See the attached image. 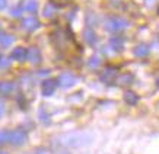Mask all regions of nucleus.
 Masks as SVG:
<instances>
[{
  "label": "nucleus",
  "mask_w": 159,
  "mask_h": 154,
  "mask_svg": "<svg viewBox=\"0 0 159 154\" xmlns=\"http://www.w3.org/2000/svg\"><path fill=\"white\" fill-rule=\"evenodd\" d=\"M129 26H130L129 20H125L124 18H118V16H111L105 22V28L111 32H120V31L129 28Z\"/></svg>",
  "instance_id": "f257e3e1"
},
{
  "label": "nucleus",
  "mask_w": 159,
  "mask_h": 154,
  "mask_svg": "<svg viewBox=\"0 0 159 154\" xmlns=\"http://www.w3.org/2000/svg\"><path fill=\"white\" fill-rule=\"evenodd\" d=\"M58 84L61 87H64V89H69V87L75 86L77 83V77L73 74V73H63V74H60V77H58Z\"/></svg>",
  "instance_id": "f03ea898"
},
{
  "label": "nucleus",
  "mask_w": 159,
  "mask_h": 154,
  "mask_svg": "<svg viewBox=\"0 0 159 154\" xmlns=\"http://www.w3.org/2000/svg\"><path fill=\"white\" fill-rule=\"evenodd\" d=\"M26 140H28V135H26V132L24 130H15L10 132L9 143H12L13 145H22L26 143Z\"/></svg>",
  "instance_id": "7ed1b4c3"
},
{
  "label": "nucleus",
  "mask_w": 159,
  "mask_h": 154,
  "mask_svg": "<svg viewBox=\"0 0 159 154\" xmlns=\"http://www.w3.org/2000/svg\"><path fill=\"white\" fill-rule=\"evenodd\" d=\"M41 89H43L44 96H51L54 92H56V89H57V80H53V79H47V80H44Z\"/></svg>",
  "instance_id": "20e7f679"
},
{
  "label": "nucleus",
  "mask_w": 159,
  "mask_h": 154,
  "mask_svg": "<svg viewBox=\"0 0 159 154\" xmlns=\"http://www.w3.org/2000/svg\"><path fill=\"white\" fill-rule=\"evenodd\" d=\"M28 58V49L24 47H16L10 54V60H16V61H25Z\"/></svg>",
  "instance_id": "39448f33"
},
{
  "label": "nucleus",
  "mask_w": 159,
  "mask_h": 154,
  "mask_svg": "<svg viewBox=\"0 0 159 154\" xmlns=\"http://www.w3.org/2000/svg\"><path fill=\"white\" fill-rule=\"evenodd\" d=\"M116 76H117V68L116 67H107L105 70H104V73L101 74V80L104 83H110L116 79Z\"/></svg>",
  "instance_id": "423d86ee"
},
{
  "label": "nucleus",
  "mask_w": 159,
  "mask_h": 154,
  "mask_svg": "<svg viewBox=\"0 0 159 154\" xmlns=\"http://www.w3.org/2000/svg\"><path fill=\"white\" fill-rule=\"evenodd\" d=\"M41 51H39L37 47H31L28 49V60L31 61L32 64H38L41 63Z\"/></svg>",
  "instance_id": "0eeeda50"
},
{
  "label": "nucleus",
  "mask_w": 159,
  "mask_h": 154,
  "mask_svg": "<svg viewBox=\"0 0 159 154\" xmlns=\"http://www.w3.org/2000/svg\"><path fill=\"white\" fill-rule=\"evenodd\" d=\"M22 26H24V29H26V31H35V29L39 28V22L37 18H26V19L22 20Z\"/></svg>",
  "instance_id": "6e6552de"
},
{
  "label": "nucleus",
  "mask_w": 159,
  "mask_h": 154,
  "mask_svg": "<svg viewBox=\"0 0 159 154\" xmlns=\"http://www.w3.org/2000/svg\"><path fill=\"white\" fill-rule=\"evenodd\" d=\"M110 47H111V49H114L116 53H120V51H123L124 41H123V38H120V36H112V38L110 39Z\"/></svg>",
  "instance_id": "1a4fd4ad"
},
{
  "label": "nucleus",
  "mask_w": 159,
  "mask_h": 154,
  "mask_svg": "<svg viewBox=\"0 0 159 154\" xmlns=\"http://www.w3.org/2000/svg\"><path fill=\"white\" fill-rule=\"evenodd\" d=\"M150 53V48L146 45V44H140L134 48V55L139 58H143V57H148Z\"/></svg>",
  "instance_id": "9d476101"
},
{
  "label": "nucleus",
  "mask_w": 159,
  "mask_h": 154,
  "mask_svg": "<svg viewBox=\"0 0 159 154\" xmlns=\"http://www.w3.org/2000/svg\"><path fill=\"white\" fill-rule=\"evenodd\" d=\"M83 38H85V41H86L89 45H93V44H97V34L92 31L91 28H86L85 31H83Z\"/></svg>",
  "instance_id": "9b49d317"
},
{
  "label": "nucleus",
  "mask_w": 159,
  "mask_h": 154,
  "mask_svg": "<svg viewBox=\"0 0 159 154\" xmlns=\"http://www.w3.org/2000/svg\"><path fill=\"white\" fill-rule=\"evenodd\" d=\"M124 101H125L127 105H137V102H139V96L136 95L134 92L127 90L124 93Z\"/></svg>",
  "instance_id": "f8f14e48"
},
{
  "label": "nucleus",
  "mask_w": 159,
  "mask_h": 154,
  "mask_svg": "<svg viewBox=\"0 0 159 154\" xmlns=\"http://www.w3.org/2000/svg\"><path fill=\"white\" fill-rule=\"evenodd\" d=\"M133 74H130V73H124V74H121V76L117 77V83L118 84H121V86H127V84H130V83H133Z\"/></svg>",
  "instance_id": "ddd939ff"
},
{
  "label": "nucleus",
  "mask_w": 159,
  "mask_h": 154,
  "mask_svg": "<svg viewBox=\"0 0 159 154\" xmlns=\"http://www.w3.org/2000/svg\"><path fill=\"white\" fill-rule=\"evenodd\" d=\"M15 90V84L12 82H0V93L2 95H10Z\"/></svg>",
  "instance_id": "4468645a"
},
{
  "label": "nucleus",
  "mask_w": 159,
  "mask_h": 154,
  "mask_svg": "<svg viewBox=\"0 0 159 154\" xmlns=\"http://www.w3.org/2000/svg\"><path fill=\"white\" fill-rule=\"evenodd\" d=\"M13 42H15V38L12 36V35H9V34H2L0 35V45H2V47L7 48V47H10Z\"/></svg>",
  "instance_id": "2eb2a0df"
},
{
  "label": "nucleus",
  "mask_w": 159,
  "mask_h": 154,
  "mask_svg": "<svg viewBox=\"0 0 159 154\" xmlns=\"http://www.w3.org/2000/svg\"><path fill=\"white\" fill-rule=\"evenodd\" d=\"M101 63H102V60L98 55H93V57L89 60V63H88V66L92 68V70H97L99 66H101Z\"/></svg>",
  "instance_id": "dca6fc26"
},
{
  "label": "nucleus",
  "mask_w": 159,
  "mask_h": 154,
  "mask_svg": "<svg viewBox=\"0 0 159 154\" xmlns=\"http://www.w3.org/2000/svg\"><path fill=\"white\" fill-rule=\"evenodd\" d=\"M10 67V57L0 55V70H7Z\"/></svg>",
  "instance_id": "f3484780"
},
{
  "label": "nucleus",
  "mask_w": 159,
  "mask_h": 154,
  "mask_svg": "<svg viewBox=\"0 0 159 154\" xmlns=\"http://www.w3.org/2000/svg\"><path fill=\"white\" fill-rule=\"evenodd\" d=\"M10 141V132L9 131H0V144H6Z\"/></svg>",
  "instance_id": "a211bd4d"
},
{
  "label": "nucleus",
  "mask_w": 159,
  "mask_h": 154,
  "mask_svg": "<svg viewBox=\"0 0 159 154\" xmlns=\"http://www.w3.org/2000/svg\"><path fill=\"white\" fill-rule=\"evenodd\" d=\"M25 9L28 10V12H35V10L38 9L37 0H28V3H26V6H25Z\"/></svg>",
  "instance_id": "6ab92c4d"
},
{
  "label": "nucleus",
  "mask_w": 159,
  "mask_h": 154,
  "mask_svg": "<svg viewBox=\"0 0 159 154\" xmlns=\"http://www.w3.org/2000/svg\"><path fill=\"white\" fill-rule=\"evenodd\" d=\"M43 15L45 16V18H53V15H54V6L53 5L45 6V7H44Z\"/></svg>",
  "instance_id": "aec40b11"
},
{
  "label": "nucleus",
  "mask_w": 159,
  "mask_h": 154,
  "mask_svg": "<svg viewBox=\"0 0 159 154\" xmlns=\"http://www.w3.org/2000/svg\"><path fill=\"white\" fill-rule=\"evenodd\" d=\"M22 7L20 6H16V7H13V9L10 10V15L13 16V18H19V16H22Z\"/></svg>",
  "instance_id": "412c9836"
},
{
  "label": "nucleus",
  "mask_w": 159,
  "mask_h": 154,
  "mask_svg": "<svg viewBox=\"0 0 159 154\" xmlns=\"http://www.w3.org/2000/svg\"><path fill=\"white\" fill-rule=\"evenodd\" d=\"M39 119L43 121V122H50L48 113H47V112L44 113V109H39Z\"/></svg>",
  "instance_id": "4be33fe9"
},
{
  "label": "nucleus",
  "mask_w": 159,
  "mask_h": 154,
  "mask_svg": "<svg viewBox=\"0 0 159 154\" xmlns=\"http://www.w3.org/2000/svg\"><path fill=\"white\" fill-rule=\"evenodd\" d=\"M51 2L57 6H66L69 3V0H51Z\"/></svg>",
  "instance_id": "5701e85b"
},
{
  "label": "nucleus",
  "mask_w": 159,
  "mask_h": 154,
  "mask_svg": "<svg viewBox=\"0 0 159 154\" xmlns=\"http://www.w3.org/2000/svg\"><path fill=\"white\" fill-rule=\"evenodd\" d=\"M3 115H5V105L0 102V118H2Z\"/></svg>",
  "instance_id": "b1692460"
},
{
  "label": "nucleus",
  "mask_w": 159,
  "mask_h": 154,
  "mask_svg": "<svg viewBox=\"0 0 159 154\" xmlns=\"http://www.w3.org/2000/svg\"><path fill=\"white\" fill-rule=\"evenodd\" d=\"M6 5H7V2H6V0H0V10L5 9Z\"/></svg>",
  "instance_id": "393cba45"
},
{
  "label": "nucleus",
  "mask_w": 159,
  "mask_h": 154,
  "mask_svg": "<svg viewBox=\"0 0 159 154\" xmlns=\"http://www.w3.org/2000/svg\"><path fill=\"white\" fill-rule=\"evenodd\" d=\"M35 154H48V153H47L45 150H38V151H37Z\"/></svg>",
  "instance_id": "a878e982"
},
{
  "label": "nucleus",
  "mask_w": 159,
  "mask_h": 154,
  "mask_svg": "<svg viewBox=\"0 0 159 154\" xmlns=\"http://www.w3.org/2000/svg\"><path fill=\"white\" fill-rule=\"evenodd\" d=\"M156 86H158V89H159V80H158V82H156Z\"/></svg>",
  "instance_id": "bb28decb"
},
{
  "label": "nucleus",
  "mask_w": 159,
  "mask_h": 154,
  "mask_svg": "<svg viewBox=\"0 0 159 154\" xmlns=\"http://www.w3.org/2000/svg\"><path fill=\"white\" fill-rule=\"evenodd\" d=\"M0 154H6V153H0Z\"/></svg>",
  "instance_id": "cd10ccee"
},
{
  "label": "nucleus",
  "mask_w": 159,
  "mask_h": 154,
  "mask_svg": "<svg viewBox=\"0 0 159 154\" xmlns=\"http://www.w3.org/2000/svg\"><path fill=\"white\" fill-rule=\"evenodd\" d=\"M158 13H159V7H158Z\"/></svg>",
  "instance_id": "c85d7f7f"
}]
</instances>
